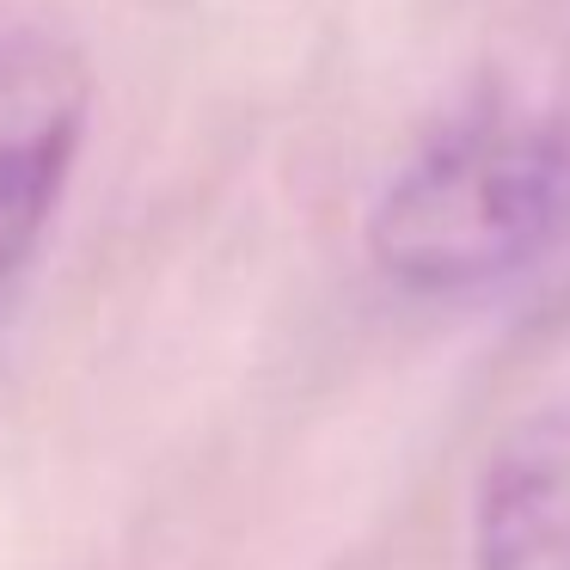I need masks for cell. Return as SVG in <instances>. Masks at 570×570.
Returning a JSON list of instances; mask_svg holds the SVG:
<instances>
[{
	"mask_svg": "<svg viewBox=\"0 0 570 570\" xmlns=\"http://www.w3.org/2000/svg\"><path fill=\"white\" fill-rule=\"evenodd\" d=\"M479 570H570V386L497 435L472 491Z\"/></svg>",
	"mask_w": 570,
	"mask_h": 570,
	"instance_id": "3",
	"label": "cell"
},
{
	"mask_svg": "<svg viewBox=\"0 0 570 570\" xmlns=\"http://www.w3.org/2000/svg\"><path fill=\"white\" fill-rule=\"evenodd\" d=\"M92 129V68L68 38L0 31V313L31 276Z\"/></svg>",
	"mask_w": 570,
	"mask_h": 570,
	"instance_id": "2",
	"label": "cell"
},
{
	"mask_svg": "<svg viewBox=\"0 0 570 570\" xmlns=\"http://www.w3.org/2000/svg\"><path fill=\"white\" fill-rule=\"evenodd\" d=\"M570 239V38L497 56L430 117L368 209V258L411 295H472Z\"/></svg>",
	"mask_w": 570,
	"mask_h": 570,
	"instance_id": "1",
	"label": "cell"
}]
</instances>
